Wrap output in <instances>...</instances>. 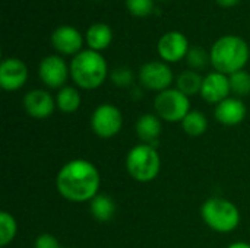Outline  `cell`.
Listing matches in <instances>:
<instances>
[{"label": "cell", "instance_id": "obj_18", "mask_svg": "<svg viewBox=\"0 0 250 248\" xmlns=\"http://www.w3.org/2000/svg\"><path fill=\"white\" fill-rule=\"evenodd\" d=\"M117 206L116 202L113 200V197H110L108 194H97L91 202H89V212L91 216L101 222V224H107L110 222L114 215H116Z\"/></svg>", "mask_w": 250, "mask_h": 248}, {"label": "cell", "instance_id": "obj_26", "mask_svg": "<svg viewBox=\"0 0 250 248\" xmlns=\"http://www.w3.org/2000/svg\"><path fill=\"white\" fill-rule=\"evenodd\" d=\"M127 10L138 18H145L154 12V0H126Z\"/></svg>", "mask_w": 250, "mask_h": 248}, {"label": "cell", "instance_id": "obj_17", "mask_svg": "<svg viewBox=\"0 0 250 248\" xmlns=\"http://www.w3.org/2000/svg\"><path fill=\"white\" fill-rule=\"evenodd\" d=\"M111 41H113V31L107 23L98 22V23L91 25L86 29L85 42L88 44L89 50L100 53V51L105 50L111 44Z\"/></svg>", "mask_w": 250, "mask_h": 248}, {"label": "cell", "instance_id": "obj_23", "mask_svg": "<svg viewBox=\"0 0 250 248\" xmlns=\"http://www.w3.org/2000/svg\"><path fill=\"white\" fill-rule=\"evenodd\" d=\"M229 80H230V89H231V94L236 96V98H243V96H248L250 95V73L246 72L245 69L243 70H239L233 75L229 76Z\"/></svg>", "mask_w": 250, "mask_h": 248}, {"label": "cell", "instance_id": "obj_12", "mask_svg": "<svg viewBox=\"0 0 250 248\" xmlns=\"http://www.w3.org/2000/svg\"><path fill=\"white\" fill-rule=\"evenodd\" d=\"M22 104L26 114L37 120L48 118L57 108L56 98H53L51 94L47 92L45 89H32L26 92Z\"/></svg>", "mask_w": 250, "mask_h": 248}, {"label": "cell", "instance_id": "obj_30", "mask_svg": "<svg viewBox=\"0 0 250 248\" xmlns=\"http://www.w3.org/2000/svg\"><path fill=\"white\" fill-rule=\"evenodd\" d=\"M69 248H76V247H69Z\"/></svg>", "mask_w": 250, "mask_h": 248}, {"label": "cell", "instance_id": "obj_1", "mask_svg": "<svg viewBox=\"0 0 250 248\" xmlns=\"http://www.w3.org/2000/svg\"><path fill=\"white\" fill-rule=\"evenodd\" d=\"M101 175L95 164L88 159H72L62 165L56 175L59 194L70 203L91 202L100 194Z\"/></svg>", "mask_w": 250, "mask_h": 248}, {"label": "cell", "instance_id": "obj_2", "mask_svg": "<svg viewBox=\"0 0 250 248\" xmlns=\"http://www.w3.org/2000/svg\"><path fill=\"white\" fill-rule=\"evenodd\" d=\"M209 56L214 70L230 76L245 69L250 58V48L242 37L224 35L214 42Z\"/></svg>", "mask_w": 250, "mask_h": 248}, {"label": "cell", "instance_id": "obj_28", "mask_svg": "<svg viewBox=\"0 0 250 248\" xmlns=\"http://www.w3.org/2000/svg\"><path fill=\"white\" fill-rule=\"evenodd\" d=\"M221 7H233L236 6L240 0H215Z\"/></svg>", "mask_w": 250, "mask_h": 248}, {"label": "cell", "instance_id": "obj_19", "mask_svg": "<svg viewBox=\"0 0 250 248\" xmlns=\"http://www.w3.org/2000/svg\"><path fill=\"white\" fill-rule=\"evenodd\" d=\"M54 98H56V107L64 114L76 113L82 104V95H81L79 89L75 86H69V85L59 89V92Z\"/></svg>", "mask_w": 250, "mask_h": 248}, {"label": "cell", "instance_id": "obj_5", "mask_svg": "<svg viewBox=\"0 0 250 248\" xmlns=\"http://www.w3.org/2000/svg\"><path fill=\"white\" fill-rule=\"evenodd\" d=\"M126 171L138 183L154 181L161 171V156L155 146L139 143L126 155Z\"/></svg>", "mask_w": 250, "mask_h": 248}, {"label": "cell", "instance_id": "obj_27", "mask_svg": "<svg viewBox=\"0 0 250 248\" xmlns=\"http://www.w3.org/2000/svg\"><path fill=\"white\" fill-rule=\"evenodd\" d=\"M34 248H62V247H60L59 240H57L53 234L44 232V234H40V235L35 238V241H34Z\"/></svg>", "mask_w": 250, "mask_h": 248}, {"label": "cell", "instance_id": "obj_29", "mask_svg": "<svg viewBox=\"0 0 250 248\" xmlns=\"http://www.w3.org/2000/svg\"><path fill=\"white\" fill-rule=\"evenodd\" d=\"M227 248H250V244L249 243H245V241H237V243L230 244Z\"/></svg>", "mask_w": 250, "mask_h": 248}, {"label": "cell", "instance_id": "obj_14", "mask_svg": "<svg viewBox=\"0 0 250 248\" xmlns=\"http://www.w3.org/2000/svg\"><path fill=\"white\" fill-rule=\"evenodd\" d=\"M231 94L229 76L220 72H211L204 77L201 96L208 104L218 105L224 99H227Z\"/></svg>", "mask_w": 250, "mask_h": 248}, {"label": "cell", "instance_id": "obj_22", "mask_svg": "<svg viewBox=\"0 0 250 248\" xmlns=\"http://www.w3.org/2000/svg\"><path fill=\"white\" fill-rule=\"evenodd\" d=\"M18 234L16 219L6 210L0 212V247H7Z\"/></svg>", "mask_w": 250, "mask_h": 248}, {"label": "cell", "instance_id": "obj_25", "mask_svg": "<svg viewBox=\"0 0 250 248\" xmlns=\"http://www.w3.org/2000/svg\"><path fill=\"white\" fill-rule=\"evenodd\" d=\"M110 80L113 82V85L119 88H129L135 80V75L129 67L122 66V67H116L110 73Z\"/></svg>", "mask_w": 250, "mask_h": 248}, {"label": "cell", "instance_id": "obj_13", "mask_svg": "<svg viewBox=\"0 0 250 248\" xmlns=\"http://www.w3.org/2000/svg\"><path fill=\"white\" fill-rule=\"evenodd\" d=\"M28 80V67L26 64L15 57L4 58L0 64V86L13 92L21 89Z\"/></svg>", "mask_w": 250, "mask_h": 248}, {"label": "cell", "instance_id": "obj_16", "mask_svg": "<svg viewBox=\"0 0 250 248\" xmlns=\"http://www.w3.org/2000/svg\"><path fill=\"white\" fill-rule=\"evenodd\" d=\"M135 132L141 143L155 146L163 133V120L157 114L146 113L136 120Z\"/></svg>", "mask_w": 250, "mask_h": 248}, {"label": "cell", "instance_id": "obj_7", "mask_svg": "<svg viewBox=\"0 0 250 248\" xmlns=\"http://www.w3.org/2000/svg\"><path fill=\"white\" fill-rule=\"evenodd\" d=\"M91 130L101 139H111L123 127L122 111L114 104H100L91 114Z\"/></svg>", "mask_w": 250, "mask_h": 248}, {"label": "cell", "instance_id": "obj_20", "mask_svg": "<svg viewBox=\"0 0 250 248\" xmlns=\"http://www.w3.org/2000/svg\"><path fill=\"white\" fill-rule=\"evenodd\" d=\"M202 83H204V77L201 76V73L192 69L182 72L176 79V88L189 98L201 94Z\"/></svg>", "mask_w": 250, "mask_h": 248}, {"label": "cell", "instance_id": "obj_3", "mask_svg": "<svg viewBox=\"0 0 250 248\" xmlns=\"http://www.w3.org/2000/svg\"><path fill=\"white\" fill-rule=\"evenodd\" d=\"M70 77L81 89H97L108 77V64L101 53L89 48L82 50L79 54L72 57Z\"/></svg>", "mask_w": 250, "mask_h": 248}, {"label": "cell", "instance_id": "obj_15", "mask_svg": "<svg viewBox=\"0 0 250 248\" xmlns=\"http://www.w3.org/2000/svg\"><path fill=\"white\" fill-rule=\"evenodd\" d=\"M248 114L246 104L236 96H229L218 105H215L214 117L220 124L224 126H237L245 121Z\"/></svg>", "mask_w": 250, "mask_h": 248}, {"label": "cell", "instance_id": "obj_11", "mask_svg": "<svg viewBox=\"0 0 250 248\" xmlns=\"http://www.w3.org/2000/svg\"><path fill=\"white\" fill-rule=\"evenodd\" d=\"M83 41L85 38L82 34L70 25H62L57 26L53 34H51V45L53 48L63 56H72L75 57L79 54L83 48Z\"/></svg>", "mask_w": 250, "mask_h": 248}, {"label": "cell", "instance_id": "obj_21", "mask_svg": "<svg viewBox=\"0 0 250 248\" xmlns=\"http://www.w3.org/2000/svg\"><path fill=\"white\" fill-rule=\"evenodd\" d=\"M180 124L183 132L192 137H199L208 130V118L202 111L198 110H190Z\"/></svg>", "mask_w": 250, "mask_h": 248}, {"label": "cell", "instance_id": "obj_24", "mask_svg": "<svg viewBox=\"0 0 250 248\" xmlns=\"http://www.w3.org/2000/svg\"><path fill=\"white\" fill-rule=\"evenodd\" d=\"M186 63L192 70H204L211 63V56L204 47H190L186 56Z\"/></svg>", "mask_w": 250, "mask_h": 248}, {"label": "cell", "instance_id": "obj_4", "mask_svg": "<svg viewBox=\"0 0 250 248\" xmlns=\"http://www.w3.org/2000/svg\"><path fill=\"white\" fill-rule=\"evenodd\" d=\"M201 216L208 228L220 234H229L240 225V210L229 199L211 197L201 208Z\"/></svg>", "mask_w": 250, "mask_h": 248}, {"label": "cell", "instance_id": "obj_6", "mask_svg": "<svg viewBox=\"0 0 250 248\" xmlns=\"http://www.w3.org/2000/svg\"><path fill=\"white\" fill-rule=\"evenodd\" d=\"M155 114L166 123H182L190 113V101L177 88L158 92L154 99Z\"/></svg>", "mask_w": 250, "mask_h": 248}, {"label": "cell", "instance_id": "obj_8", "mask_svg": "<svg viewBox=\"0 0 250 248\" xmlns=\"http://www.w3.org/2000/svg\"><path fill=\"white\" fill-rule=\"evenodd\" d=\"M138 79H139V83L145 89L155 91L158 94V92H163V91L171 88L174 75H173V70L168 66V63L152 60V61L144 63L141 66Z\"/></svg>", "mask_w": 250, "mask_h": 248}, {"label": "cell", "instance_id": "obj_10", "mask_svg": "<svg viewBox=\"0 0 250 248\" xmlns=\"http://www.w3.org/2000/svg\"><path fill=\"white\" fill-rule=\"evenodd\" d=\"M189 39L183 32L179 31H170L166 32L157 44L158 56L166 63H177L183 58H186L189 51Z\"/></svg>", "mask_w": 250, "mask_h": 248}, {"label": "cell", "instance_id": "obj_9", "mask_svg": "<svg viewBox=\"0 0 250 248\" xmlns=\"http://www.w3.org/2000/svg\"><path fill=\"white\" fill-rule=\"evenodd\" d=\"M40 80L51 89H62L70 76V66L59 54L44 57L38 66Z\"/></svg>", "mask_w": 250, "mask_h": 248}]
</instances>
